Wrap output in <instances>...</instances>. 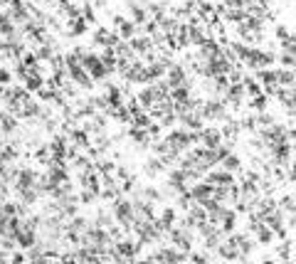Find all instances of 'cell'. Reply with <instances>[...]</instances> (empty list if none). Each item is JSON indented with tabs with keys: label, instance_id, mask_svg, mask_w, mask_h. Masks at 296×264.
<instances>
[{
	"label": "cell",
	"instance_id": "1",
	"mask_svg": "<svg viewBox=\"0 0 296 264\" xmlns=\"http://www.w3.org/2000/svg\"><path fill=\"white\" fill-rule=\"evenodd\" d=\"M74 52L82 57V62H84V67L89 69V74L94 77V82L96 84H101V82H106L111 74H114V69L109 67V62L104 59V55H101V50L96 52V50H87V47H74Z\"/></svg>",
	"mask_w": 296,
	"mask_h": 264
},
{
	"label": "cell",
	"instance_id": "2",
	"mask_svg": "<svg viewBox=\"0 0 296 264\" xmlns=\"http://www.w3.org/2000/svg\"><path fill=\"white\" fill-rule=\"evenodd\" d=\"M111 212H114V217H116V222L126 230V232H131V227H133V222H136V203H133V198L131 195H126V193H121L116 195L111 203Z\"/></svg>",
	"mask_w": 296,
	"mask_h": 264
},
{
	"label": "cell",
	"instance_id": "3",
	"mask_svg": "<svg viewBox=\"0 0 296 264\" xmlns=\"http://www.w3.org/2000/svg\"><path fill=\"white\" fill-rule=\"evenodd\" d=\"M198 111L203 114L207 123H225V121H230V104L225 101V99H220V96H207L200 101V106H198Z\"/></svg>",
	"mask_w": 296,
	"mask_h": 264
},
{
	"label": "cell",
	"instance_id": "4",
	"mask_svg": "<svg viewBox=\"0 0 296 264\" xmlns=\"http://www.w3.org/2000/svg\"><path fill=\"white\" fill-rule=\"evenodd\" d=\"M111 28H114V32H116L121 40H126V42H131L133 37H138V35L143 32V30H141V25H138V23H133L128 15H114Z\"/></svg>",
	"mask_w": 296,
	"mask_h": 264
},
{
	"label": "cell",
	"instance_id": "5",
	"mask_svg": "<svg viewBox=\"0 0 296 264\" xmlns=\"http://www.w3.org/2000/svg\"><path fill=\"white\" fill-rule=\"evenodd\" d=\"M247 99H249V94H247V89H244V84H242V79L232 82L230 89H227V94H225V101H227L230 109H235V111H239V109L244 106Z\"/></svg>",
	"mask_w": 296,
	"mask_h": 264
},
{
	"label": "cell",
	"instance_id": "6",
	"mask_svg": "<svg viewBox=\"0 0 296 264\" xmlns=\"http://www.w3.org/2000/svg\"><path fill=\"white\" fill-rule=\"evenodd\" d=\"M225 131L222 126H215V123H207L205 128L200 131V146H207V148H217L220 144H225Z\"/></svg>",
	"mask_w": 296,
	"mask_h": 264
},
{
	"label": "cell",
	"instance_id": "7",
	"mask_svg": "<svg viewBox=\"0 0 296 264\" xmlns=\"http://www.w3.org/2000/svg\"><path fill=\"white\" fill-rule=\"evenodd\" d=\"M188 193H190V198H193V203H200V205H203V203H207L210 198H215V193H217V188H215L212 183H207L205 178H203V180H198V183H193Z\"/></svg>",
	"mask_w": 296,
	"mask_h": 264
},
{
	"label": "cell",
	"instance_id": "8",
	"mask_svg": "<svg viewBox=\"0 0 296 264\" xmlns=\"http://www.w3.org/2000/svg\"><path fill=\"white\" fill-rule=\"evenodd\" d=\"M205 180L207 183H212L215 188H230L232 183L239 180V176H237V173H230V171H225L222 166H217V168H212V171L207 173Z\"/></svg>",
	"mask_w": 296,
	"mask_h": 264
},
{
	"label": "cell",
	"instance_id": "9",
	"mask_svg": "<svg viewBox=\"0 0 296 264\" xmlns=\"http://www.w3.org/2000/svg\"><path fill=\"white\" fill-rule=\"evenodd\" d=\"M171 166L166 163V158H161V156H156V153H151L146 161H143V173H146L148 178H156L158 176H166V171H168Z\"/></svg>",
	"mask_w": 296,
	"mask_h": 264
},
{
	"label": "cell",
	"instance_id": "10",
	"mask_svg": "<svg viewBox=\"0 0 296 264\" xmlns=\"http://www.w3.org/2000/svg\"><path fill=\"white\" fill-rule=\"evenodd\" d=\"M89 25H91V23H89L84 15H79V18H72V20L67 23L64 35H67V37H72V40H74V37H84V35L89 32Z\"/></svg>",
	"mask_w": 296,
	"mask_h": 264
},
{
	"label": "cell",
	"instance_id": "11",
	"mask_svg": "<svg viewBox=\"0 0 296 264\" xmlns=\"http://www.w3.org/2000/svg\"><path fill=\"white\" fill-rule=\"evenodd\" d=\"M269 104H271V96L262 91V94H257V96H249L247 99V109L249 111H254V114H259V111H266L269 109Z\"/></svg>",
	"mask_w": 296,
	"mask_h": 264
},
{
	"label": "cell",
	"instance_id": "12",
	"mask_svg": "<svg viewBox=\"0 0 296 264\" xmlns=\"http://www.w3.org/2000/svg\"><path fill=\"white\" fill-rule=\"evenodd\" d=\"M220 166H222L225 171H230V173H237V176L242 173V158L237 156L235 151H232V153H227V156L222 158V163H220Z\"/></svg>",
	"mask_w": 296,
	"mask_h": 264
},
{
	"label": "cell",
	"instance_id": "13",
	"mask_svg": "<svg viewBox=\"0 0 296 264\" xmlns=\"http://www.w3.org/2000/svg\"><path fill=\"white\" fill-rule=\"evenodd\" d=\"M276 79H279V87H294L296 84V74L291 67H276Z\"/></svg>",
	"mask_w": 296,
	"mask_h": 264
},
{
	"label": "cell",
	"instance_id": "14",
	"mask_svg": "<svg viewBox=\"0 0 296 264\" xmlns=\"http://www.w3.org/2000/svg\"><path fill=\"white\" fill-rule=\"evenodd\" d=\"M294 91H296V84H294Z\"/></svg>",
	"mask_w": 296,
	"mask_h": 264
}]
</instances>
